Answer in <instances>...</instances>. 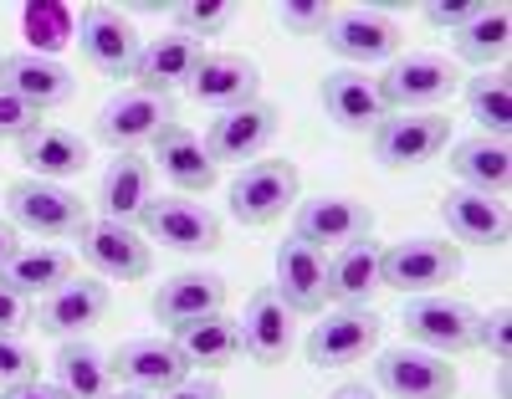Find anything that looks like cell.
<instances>
[{"label":"cell","mask_w":512,"mask_h":399,"mask_svg":"<svg viewBox=\"0 0 512 399\" xmlns=\"http://www.w3.org/2000/svg\"><path fill=\"white\" fill-rule=\"evenodd\" d=\"M77 256L82 266H93L108 282H139L154 272V251L134 226H118V220H88L77 236Z\"/></svg>","instance_id":"cell-7"},{"label":"cell","mask_w":512,"mask_h":399,"mask_svg":"<svg viewBox=\"0 0 512 399\" xmlns=\"http://www.w3.org/2000/svg\"><path fill=\"white\" fill-rule=\"evenodd\" d=\"M374 292H379V246L374 241H354L328 256V297L333 302L364 307Z\"/></svg>","instance_id":"cell-31"},{"label":"cell","mask_w":512,"mask_h":399,"mask_svg":"<svg viewBox=\"0 0 512 399\" xmlns=\"http://www.w3.org/2000/svg\"><path fill=\"white\" fill-rule=\"evenodd\" d=\"M103 399H149V394H139V389H108Z\"/></svg>","instance_id":"cell-47"},{"label":"cell","mask_w":512,"mask_h":399,"mask_svg":"<svg viewBox=\"0 0 512 399\" xmlns=\"http://www.w3.org/2000/svg\"><path fill=\"white\" fill-rule=\"evenodd\" d=\"M16 251H21V241H16V226H0V266H6Z\"/></svg>","instance_id":"cell-45"},{"label":"cell","mask_w":512,"mask_h":399,"mask_svg":"<svg viewBox=\"0 0 512 399\" xmlns=\"http://www.w3.org/2000/svg\"><path fill=\"white\" fill-rule=\"evenodd\" d=\"M323 108H328V118L338 128H349V133H374V123L390 118V108H384L374 77H364L354 67L323 77Z\"/></svg>","instance_id":"cell-25"},{"label":"cell","mask_w":512,"mask_h":399,"mask_svg":"<svg viewBox=\"0 0 512 399\" xmlns=\"http://www.w3.org/2000/svg\"><path fill=\"white\" fill-rule=\"evenodd\" d=\"M482 6H477V0H446V6H425V21H431V26H441V31H461L466 21H472Z\"/></svg>","instance_id":"cell-41"},{"label":"cell","mask_w":512,"mask_h":399,"mask_svg":"<svg viewBox=\"0 0 512 399\" xmlns=\"http://www.w3.org/2000/svg\"><path fill=\"white\" fill-rule=\"evenodd\" d=\"M154 200V169L144 154H118L103 180H98V210L103 220H118V226H134V220H144Z\"/></svg>","instance_id":"cell-24"},{"label":"cell","mask_w":512,"mask_h":399,"mask_svg":"<svg viewBox=\"0 0 512 399\" xmlns=\"http://www.w3.org/2000/svg\"><path fill=\"white\" fill-rule=\"evenodd\" d=\"M277 21H282L292 36H323L328 21H333V11H328V6H313V0H297V6H282V11H277Z\"/></svg>","instance_id":"cell-40"},{"label":"cell","mask_w":512,"mask_h":399,"mask_svg":"<svg viewBox=\"0 0 512 399\" xmlns=\"http://www.w3.org/2000/svg\"><path fill=\"white\" fill-rule=\"evenodd\" d=\"M0 399H72V394H62L47 379H31V384H16V389H0Z\"/></svg>","instance_id":"cell-43"},{"label":"cell","mask_w":512,"mask_h":399,"mask_svg":"<svg viewBox=\"0 0 512 399\" xmlns=\"http://www.w3.org/2000/svg\"><path fill=\"white\" fill-rule=\"evenodd\" d=\"M379 333H384V323L374 318V307H338V313H328L308 333V364H318V369L364 364L379 348Z\"/></svg>","instance_id":"cell-12"},{"label":"cell","mask_w":512,"mask_h":399,"mask_svg":"<svg viewBox=\"0 0 512 399\" xmlns=\"http://www.w3.org/2000/svg\"><path fill=\"white\" fill-rule=\"evenodd\" d=\"M175 123V98L169 93H144V87H123L118 98H108L93 118V139L118 149V154H139V144H154L159 133Z\"/></svg>","instance_id":"cell-3"},{"label":"cell","mask_w":512,"mask_h":399,"mask_svg":"<svg viewBox=\"0 0 512 399\" xmlns=\"http://www.w3.org/2000/svg\"><path fill=\"white\" fill-rule=\"evenodd\" d=\"M0 87H6V93H16L21 103L41 108V113L62 108V103L77 93L72 72H67L57 57H41V52H16V57H0Z\"/></svg>","instance_id":"cell-20"},{"label":"cell","mask_w":512,"mask_h":399,"mask_svg":"<svg viewBox=\"0 0 512 399\" xmlns=\"http://www.w3.org/2000/svg\"><path fill=\"white\" fill-rule=\"evenodd\" d=\"M108 374L123 389H139V394H169L190 379V359L180 353L175 338H128L113 348Z\"/></svg>","instance_id":"cell-9"},{"label":"cell","mask_w":512,"mask_h":399,"mask_svg":"<svg viewBox=\"0 0 512 399\" xmlns=\"http://www.w3.org/2000/svg\"><path fill=\"white\" fill-rule=\"evenodd\" d=\"M57 389L72 394V399H103L113 374H108V359L93 348V343H62L57 353Z\"/></svg>","instance_id":"cell-34"},{"label":"cell","mask_w":512,"mask_h":399,"mask_svg":"<svg viewBox=\"0 0 512 399\" xmlns=\"http://www.w3.org/2000/svg\"><path fill=\"white\" fill-rule=\"evenodd\" d=\"M103 318H108V287L103 282H88V277L62 282L57 292L36 297V307H31V323L47 333V338H72V333L93 328Z\"/></svg>","instance_id":"cell-16"},{"label":"cell","mask_w":512,"mask_h":399,"mask_svg":"<svg viewBox=\"0 0 512 399\" xmlns=\"http://www.w3.org/2000/svg\"><path fill=\"white\" fill-rule=\"evenodd\" d=\"M507 41H512V11L507 6H482L472 21L456 31V57L487 72V67H497L507 57Z\"/></svg>","instance_id":"cell-33"},{"label":"cell","mask_w":512,"mask_h":399,"mask_svg":"<svg viewBox=\"0 0 512 399\" xmlns=\"http://www.w3.org/2000/svg\"><path fill=\"white\" fill-rule=\"evenodd\" d=\"M190 98L205 103V108H241V103H256V87H262V72H256L251 57H236V52H205L195 77L185 82Z\"/></svg>","instance_id":"cell-18"},{"label":"cell","mask_w":512,"mask_h":399,"mask_svg":"<svg viewBox=\"0 0 512 399\" xmlns=\"http://www.w3.org/2000/svg\"><path fill=\"white\" fill-rule=\"evenodd\" d=\"M21 323H31V307L21 292H11L6 282H0V333H16Z\"/></svg>","instance_id":"cell-42"},{"label":"cell","mask_w":512,"mask_h":399,"mask_svg":"<svg viewBox=\"0 0 512 399\" xmlns=\"http://www.w3.org/2000/svg\"><path fill=\"white\" fill-rule=\"evenodd\" d=\"M277 297L287 302V313H323L328 302V256L303 246V241H282L277 246Z\"/></svg>","instance_id":"cell-19"},{"label":"cell","mask_w":512,"mask_h":399,"mask_svg":"<svg viewBox=\"0 0 512 399\" xmlns=\"http://www.w3.org/2000/svg\"><path fill=\"white\" fill-rule=\"evenodd\" d=\"M477 307L472 302H461V297H410L405 302V333L420 343V348H431L441 353V359H456V353L466 348H477Z\"/></svg>","instance_id":"cell-5"},{"label":"cell","mask_w":512,"mask_h":399,"mask_svg":"<svg viewBox=\"0 0 512 399\" xmlns=\"http://www.w3.org/2000/svg\"><path fill=\"white\" fill-rule=\"evenodd\" d=\"M175 343H180V353L190 359V369H195V364H200V369H226V364L241 359V328H236V318H226V313H210V318H200V323L175 328Z\"/></svg>","instance_id":"cell-32"},{"label":"cell","mask_w":512,"mask_h":399,"mask_svg":"<svg viewBox=\"0 0 512 399\" xmlns=\"http://www.w3.org/2000/svg\"><path fill=\"white\" fill-rule=\"evenodd\" d=\"M169 21H175V31L180 36H190V41H200V36H221L226 31V21H231V6H205V0H195V6H169Z\"/></svg>","instance_id":"cell-36"},{"label":"cell","mask_w":512,"mask_h":399,"mask_svg":"<svg viewBox=\"0 0 512 399\" xmlns=\"http://www.w3.org/2000/svg\"><path fill=\"white\" fill-rule=\"evenodd\" d=\"M477 348L492 353V364H507L512 359V313H507V307L477 318Z\"/></svg>","instance_id":"cell-39"},{"label":"cell","mask_w":512,"mask_h":399,"mask_svg":"<svg viewBox=\"0 0 512 399\" xmlns=\"http://www.w3.org/2000/svg\"><path fill=\"white\" fill-rule=\"evenodd\" d=\"M451 174L461 180V190L502 200L507 185H512V149H507V139H487V133H477V139L451 144Z\"/></svg>","instance_id":"cell-26"},{"label":"cell","mask_w":512,"mask_h":399,"mask_svg":"<svg viewBox=\"0 0 512 399\" xmlns=\"http://www.w3.org/2000/svg\"><path fill=\"white\" fill-rule=\"evenodd\" d=\"M441 220L451 226V236L466 241V246H507V210H502V200H487L477 190H446Z\"/></svg>","instance_id":"cell-30"},{"label":"cell","mask_w":512,"mask_h":399,"mask_svg":"<svg viewBox=\"0 0 512 399\" xmlns=\"http://www.w3.org/2000/svg\"><path fill=\"white\" fill-rule=\"evenodd\" d=\"M323 41L344 62H390L405 36L390 16H379V11H333Z\"/></svg>","instance_id":"cell-21"},{"label":"cell","mask_w":512,"mask_h":399,"mask_svg":"<svg viewBox=\"0 0 512 399\" xmlns=\"http://www.w3.org/2000/svg\"><path fill=\"white\" fill-rule=\"evenodd\" d=\"M77 47H82V62L98 67L103 77H134L144 41H139V31H134V26H128V16H123V11L93 6V11H82Z\"/></svg>","instance_id":"cell-15"},{"label":"cell","mask_w":512,"mask_h":399,"mask_svg":"<svg viewBox=\"0 0 512 399\" xmlns=\"http://www.w3.org/2000/svg\"><path fill=\"white\" fill-rule=\"evenodd\" d=\"M154 164L164 169V180L175 185L180 195H205L216 185V164L205 154V139L190 123H169L154 139Z\"/></svg>","instance_id":"cell-23"},{"label":"cell","mask_w":512,"mask_h":399,"mask_svg":"<svg viewBox=\"0 0 512 399\" xmlns=\"http://www.w3.org/2000/svg\"><path fill=\"white\" fill-rule=\"evenodd\" d=\"M139 226L149 231V241H164L169 251H185V256H205L221 246V220L185 195H154Z\"/></svg>","instance_id":"cell-11"},{"label":"cell","mask_w":512,"mask_h":399,"mask_svg":"<svg viewBox=\"0 0 512 399\" xmlns=\"http://www.w3.org/2000/svg\"><path fill=\"white\" fill-rule=\"evenodd\" d=\"M374 384L395 399H451L456 369L431 348H390L374 364Z\"/></svg>","instance_id":"cell-14"},{"label":"cell","mask_w":512,"mask_h":399,"mask_svg":"<svg viewBox=\"0 0 512 399\" xmlns=\"http://www.w3.org/2000/svg\"><path fill=\"white\" fill-rule=\"evenodd\" d=\"M466 108H472V118L482 123L487 139H507V128H512V87H507V72L502 67H487L482 77L466 82Z\"/></svg>","instance_id":"cell-35"},{"label":"cell","mask_w":512,"mask_h":399,"mask_svg":"<svg viewBox=\"0 0 512 399\" xmlns=\"http://www.w3.org/2000/svg\"><path fill=\"white\" fill-rule=\"evenodd\" d=\"M154 318L175 333L185 323H200L210 313H221L226 307V277L216 272H180V277H169L159 292H154Z\"/></svg>","instance_id":"cell-22"},{"label":"cell","mask_w":512,"mask_h":399,"mask_svg":"<svg viewBox=\"0 0 512 399\" xmlns=\"http://www.w3.org/2000/svg\"><path fill=\"white\" fill-rule=\"evenodd\" d=\"M72 277H77V256L62 251V246H21L6 266H0V282H6L11 292H21L26 302L57 292Z\"/></svg>","instance_id":"cell-29"},{"label":"cell","mask_w":512,"mask_h":399,"mask_svg":"<svg viewBox=\"0 0 512 399\" xmlns=\"http://www.w3.org/2000/svg\"><path fill=\"white\" fill-rule=\"evenodd\" d=\"M200 57H205L200 41H190V36H180V31H169V36H154L149 47L139 52L134 77H139L144 93H175V87H185V82L195 77Z\"/></svg>","instance_id":"cell-28"},{"label":"cell","mask_w":512,"mask_h":399,"mask_svg":"<svg viewBox=\"0 0 512 399\" xmlns=\"http://www.w3.org/2000/svg\"><path fill=\"white\" fill-rule=\"evenodd\" d=\"M369 231H374V210L354 195H318L303 200L292 215V236L313 251H344L354 241H369Z\"/></svg>","instance_id":"cell-8"},{"label":"cell","mask_w":512,"mask_h":399,"mask_svg":"<svg viewBox=\"0 0 512 399\" xmlns=\"http://www.w3.org/2000/svg\"><path fill=\"white\" fill-rule=\"evenodd\" d=\"M21 164L31 169V180H72V174L88 169V144L82 133L72 128H57V123H41L36 133L21 139Z\"/></svg>","instance_id":"cell-27"},{"label":"cell","mask_w":512,"mask_h":399,"mask_svg":"<svg viewBox=\"0 0 512 399\" xmlns=\"http://www.w3.org/2000/svg\"><path fill=\"white\" fill-rule=\"evenodd\" d=\"M461 72L451 67V57L441 52H410V57H395L384 67V77H374L379 98L390 113H431L436 103H446L456 93Z\"/></svg>","instance_id":"cell-2"},{"label":"cell","mask_w":512,"mask_h":399,"mask_svg":"<svg viewBox=\"0 0 512 399\" xmlns=\"http://www.w3.org/2000/svg\"><path fill=\"white\" fill-rule=\"evenodd\" d=\"M297 185H303V174L292 159H256L231 180V215L241 226H272L297 200Z\"/></svg>","instance_id":"cell-4"},{"label":"cell","mask_w":512,"mask_h":399,"mask_svg":"<svg viewBox=\"0 0 512 399\" xmlns=\"http://www.w3.org/2000/svg\"><path fill=\"white\" fill-rule=\"evenodd\" d=\"M461 277V251L441 236H410L379 251V287H395L405 297H431Z\"/></svg>","instance_id":"cell-1"},{"label":"cell","mask_w":512,"mask_h":399,"mask_svg":"<svg viewBox=\"0 0 512 399\" xmlns=\"http://www.w3.org/2000/svg\"><path fill=\"white\" fill-rule=\"evenodd\" d=\"M164 399H226L221 384H210V379H185L180 389H169Z\"/></svg>","instance_id":"cell-44"},{"label":"cell","mask_w":512,"mask_h":399,"mask_svg":"<svg viewBox=\"0 0 512 399\" xmlns=\"http://www.w3.org/2000/svg\"><path fill=\"white\" fill-rule=\"evenodd\" d=\"M41 369L36 348L21 343L16 333H0V389H16V384H31Z\"/></svg>","instance_id":"cell-37"},{"label":"cell","mask_w":512,"mask_h":399,"mask_svg":"<svg viewBox=\"0 0 512 399\" xmlns=\"http://www.w3.org/2000/svg\"><path fill=\"white\" fill-rule=\"evenodd\" d=\"M6 215H11L16 231H31V236H77L88 226L82 195L47 185V180H16L6 190Z\"/></svg>","instance_id":"cell-6"},{"label":"cell","mask_w":512,"mask_h":399,"mask_svg":"<svg viewBox=\"0 0 512 399\" xmlns=\"http://www.w3.org/2000/svg\"><path fill=\"white\" fill-rule=\"evenodd\" d=\"M41 128V108H31V103H21L16 93H6L0 87V139H26V133H36Z\"/></svg>","instance_id":"cell-38"},{"label":"cell","mask_w":512,"mask_h":399,"mask_svg":"<svg viewBox=\"0 0 512 399\" xmlns=\"http://www.w3.org/2000/svg\"><path fill=\"white\" fill-rule=\"evenodd\" d=\"M446 139H451V123L441 113H390L369 133L374 159L384 169H410V164L436 159L446 149Z\"/></svg>","instance_id":"cell-13"},{"label":"cell","mask_w":512,"mask_h":399,"mask_svg":"<svg viewBox=\"0 0 512 399\" xmlns=\"http://www.w3.org/2000/svg\"><path fill=\"white\" fill-rule=\"evenodd\" d=\"M236 328H241V353L262 369H277L292 353V313L277 297V287H256L246 297V318Z\"/></svg>","instance_id":"cell-17"},{"label":"cell","mask_w":512,"mask_h":399,"mask_svg":"<svg viewBox=\"0 0 512 399\" xmlns=\"http://www.w3.org/2000/svg\"><path fill=\"white\" fill-rule=\"evenodd\" d=\"M277 128H282V113L272 103H241L205 128V154L216 169L221 164H256L272 149Z\"/></svg>","instance_id":"cell-10"},{"label":"cell","mask_w":512,"mask_h":399,"mask_svg":"<svg viewBox=\"0 0 512 399\" xmlns=\"http://www.w3.org/2000/svg\"><path fill=\"white\" fill-rule=\"evenodd\" d=\"M328 399H374V389L369 384H338Z\"/></svg>","instance_id":"cell-46"}]
</instances>
